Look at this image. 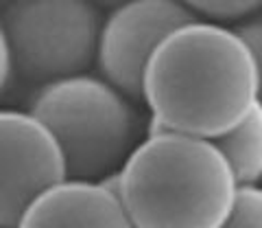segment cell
<instances>
[{
	"label": "cell",
	"instance_id": "cell-1",
	"mask_svg": "<svg viewBox=\"0 0 262 228\" xmlns=\"http://www.w3.org/2000/svg\"><path fill=\"white\" fill-rule=\"evenodd\" d=\"M140 101L151 127L214 138L260 103V77L251 46L238 29L192 20L175 29L146 64Z\"/></svg>",
	"mask_w": 262,
	"mask_h": 228
},
{
	"label": "cell",
	"instance_id": "cell-2",
	"mask_svg": "<svg viewBox=\"0 0 262 228\" xmlns=\"http://www.w3.org/2000/svg\"><path fill=\"white\" fill-rule=\"evenodd\" d=\"M136 228H223L241 184L214 141L149 129L105 180Z\"/></svg>",
	"mask_w": 262,
	"mask_h": 228
},
{
	"label": "cell",
	"instance_id": "cell-3",
	"mask_svg": "<svg viewBox=\"0 0 262 228\" xmlns=\"http://www.w3.org/2000/svg\"><path fill=\"white\" fill-rule=\"evenodd\" d=\"M29 112L55 136L70 180H110L142 141L134 99L88 72L44 84Z\"/></svg>",
	"mask_w": 262,
	"mask_h": 228
},
{
	"label": "cell",
	"instance_id": "cell-4",
	"mask_svg": "<svg viewBox=\"0 0 262 228\" xmlns=\"http://www.w3.org/2000/svg\"><path fill=\"white\" fill-rule=\"evenodd\" d=\"M101 24L94 0H13L3 18L13 70L44 84L81 75L96 62Z\"/></svg>",
	"mask_w": 262,
	"mask_h": 228
},
{
	"label": "cell",
	"instance_id": "cell-5",
	"mask_svg": "<svg viewBox=\"0 0 262 228\" xmlns=\"http://www.w3.org/2000/svg\"><path fill=\"white\" fill-rule=\"evenodd\" d=\"M196 20L179 0H125L103 18L96 64L101 77L140 101L146 64L175 29Z\"/></svg>",
	"mask_w": 262,
	"mask_h": 228
},
{
	"label": "cell",
	"instance_id": "cell-6",
	"mask_svg": "<svg viewBox=\"0 0 262 228\" xmlns=\"http://www.w3.org/2000/svg\"><path fill=\"white\" fill-rule=\"evenodd\" d=\"M68 180L63 154L42 121L0 108V228H15L51 186Z\"/></svg>",
	"mask_w": 262,
	"mask_h": 228
},
{
	"label": "cell",
	"instance_id": "cell-7",
	"mask_svg": "<svg viewBox=\"0 0 262 228\" xmlns=\"http://www.w3.org/2000/svg\"><path fill=\"white\" fill-rule=\"evenodd\" d=\"M15 228H136L105 182L63 180L27 208Z\"/></svg>",
	"mask_w": 262,
	"mask_h": 228
},
{
	"label": "cell",
	"instance_id": "cell-8",
	"mask_svg": "<svg viewBox=\"0 0 262 228\" xmlns=\"http://www.w3.org/2000/svg\"><path fill=\"white\" fill-rule=\"evenodd\" d=\"M214 145L227 158L241 186L262 184V103L243 123L214 138Z\"/></svg>",
	"mask_w": 262,
	"mask_h": 228
},
{
	"label": "cell",
	"instance_id": "cell-9",
	"mask_svg": "<svg viewBox=\"0 0 262 228\" xmlns=\"http://www.w3.org/2000/svg\"><path fill=\"white\" fill-rule=\"evenodd\" d=\"M196 20L208 22H238L253 18L262 11V0H179Z\"/></svg>",
	"mask_w": 262,
	"mask_h": 228
},
{
	"label": "cell",
	"instance_id": "cell-10",
	"mask_svg": "<svg viewBox=\"0 0 262 228\" xmlns=\"http://www.w3.org/2000/svg\"><path fill=\"white\" fill-rule=\"evenodd\" d=\"M223 228H262V184L241 186L236 206Z\"/></svg>",
	"mask_w": 262,
	"mask_h": 228
},
{
	"label": "cell",
	"instance_id": "cell-11",
	"mask_svg": "<svg viewBox=\"0 0 262 228\" xmlns=\"http://www.w3.org/2000/svg\"><path fill=\"white\" fill-rule=\"evenodd\" d=\"M238 33L247 40V44L253 51V57H256L258 77H260V103H262V15H253V18L245 20L238 27Z\"/></svg>",
	"mask_w": 262,
	"mask_h": 228
},
{
	"label": "cell",
	"instance_id": "cell-12",
	"mask_svg": "<svg viewBox=\"0 0 262 228\" xmlns=\"http://www.w3.org/2000/svg\"><path fill=\"white\" fill-rule=\"evenodd\" d=\"M13 60H11V48H9V40H7L3 20H0V94L7 90L13 75Z\"/></svg>",
	"mask_w": 262,
	"mask_h": 228
},
{
	"label": "cell",
	"instance_id": "cell-13",
	"mask_svg": "<svg viewBox=\"0 0 262 228\" xmlns=\"http://www.w3.org/2000/svg\"><path fill=\"white\" fill-rule=\"evenodd\" d=\"M96 3H107V5H120V3H125V0H96Z\"/></svg>",
	"mask_w": 262,
	"mask_h": 228
},
{
	"label": "cell",
	"instance_id": "cell-14",
	"mask_svg": "<svg viewBox=\"0 0 262 228\" xmlns=\"http://www.w3.org/2000/svg\"><path fill=\"white\" fill-rule=\"evenodd\" d=\"M0 3H5V0H0Z\"/></svg>",
	"mask_w": 262,
	"mask_h": 228
}]
</instances>
